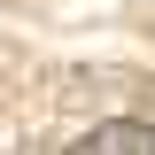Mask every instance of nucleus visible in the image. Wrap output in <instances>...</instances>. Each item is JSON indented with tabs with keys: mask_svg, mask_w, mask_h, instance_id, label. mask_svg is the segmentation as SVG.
Here are the masks:
<instances>
[{
	"mask_svg": "<svg viewBox=\"0 0 155 155\" xmlns=\"http://www.w3.org/2000/svg\"><path fill=\"white\" fill-rule=\"evenodd\" d=\"M78 155H155V124L147 116H109V124H93L85 140H70Z\"/></svg>",
	"mask_w": 155,
	"mask_h": 155,
	"instance_id": "obj_1",
	"label": "nucleus"
}]
</instances>
